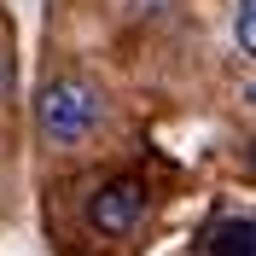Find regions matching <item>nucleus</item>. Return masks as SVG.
<instances>
[{
    "label": "nucleus",
    "mask_w": 256,
    "mask_h": 256,
    "mask_svg": "<svg viewBox=\"0 0 256 256\" xmlns=\"http://www.w3.org/2000/svg\"><path fill=\"white\" fill-rule=\"evenodd\" d=\"M210 256H256V222L250 216H227L210 233Z\"/></svg>",
    "instance_id": "obj_3"
},
{
    "label": "nucleus",
    "mask_w": 256,
    "mask_h": 256,
    "mask_svg": "<svg viewBox=\"0 0 256 256\" xmlns=\"http://www.w3.org/2000/svg\"><path fill=\"white\" fill-rule=\"evenodd\" d=\"M233 41H239L244 58H256V0H239L233 6Z\"/></svg>",
    "instance_id": "obj_4"
},
{
    "label": "nucleus",
    "mask_w": 256,
    "mask_h": 256,
    "mask_svg": "<svg viewBox=\"0 0 256 256\" xmlns=\"http://www.w3.org/2000/svg\"><path fill=\"white\" fill-rule=\"evenodd\" d=\"M146 216V180L134 175H116L105 180V186L88 198V227L94 233H105V239H122V233H134Z\"/></svg>",
    "instance_id": "obj_2"
},
{
    "label": "nucleus",
    "mask_w": 256,
    "mask_h": 256,
    "mask_svg": "<svg viewBox=\"0 0 256 256\" xmlns=\"http://www.w3.org/2000/svg\"><path fill=\"white\" fill-rule=\"evenodd\" d=\"M244 99H250V105H256V82H250V88H244Z\"/></svg>",
    "instance_id": "obj_5"
},
{
    "label": "nucleus",
    "mask_w": 256,
    "mask_h": 256,
    "mask_svg": "<svg viewBox=\"0 0 256 256\" xmlns=\"http://www.w3.org/2000/svg\"><path fill=\"white\" fill-rule=\"evenodd\" d=\"M250 175H256V140H250Z\"/></svg>",
    "instance_id": "obj_6"
},
{
    "label": "nucleus",
    "mask_w": 256,
    "mask_h": 256,
    "mask_svg": "<svg viewBox=\"0 0 256 256\" xmlns=\"http://www.w3.org/2000/svg\"><path fill=\"white\" fill-rule=\"evenodd\" d=\"M105 116V99L99 88H88L82 76H52L41 94H35V128L47 134L52 146H76L88 140Z\"/></svg>",
    "instance_id": "obj_1"
}]
</instances>
